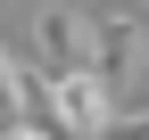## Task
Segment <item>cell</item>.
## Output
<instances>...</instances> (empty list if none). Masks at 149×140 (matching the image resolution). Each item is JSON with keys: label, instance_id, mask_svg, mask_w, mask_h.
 Returning <instances> with one entry per match:
<instances>
[{"label": "cell", "instance_id": "cell-1", "mask_svg": "<svg viewBox=\"0 0 149 140\" xmlns=\"http://www.w3.org/2000/svg\"><path fill=\"white\" fill-rule=\"evenodd\" d=\"M50 115L74 132V140H108L124 124L116 115V91L100 82V66H74V74H50Z\"/></svg>", "mask_w": 149, "mask_h": 140}, {"label": "cell", "instance_id": "cell-2", "mask_svg": "<svg viewBox=\"0 0 149 140\" xmlns=\"http://www.w3.org/2000/svg\"><path fill=\"white\" fill-rule=\"evenodd\" d=\"M141 58H149V25H141V16H100V33H91V66H100L108 91H124V82L141 74Z\"/></svg>", "mask_w": 149, "mask_h": 140}, {"label": "cell", "instance_id": "cell-3", "mask_svg": "<svg viewBox=\"0 0 149 140\" xmlns=\"http://www.w3.org/2000/svg\"><path fill=\"white\" fill-rule=\"evenodd\" d=\"M91 33L74 8H42L33 16V49H42V74H74V66H91Z\"/></svg>", "mask_w": 149, "mask_h": 140}, {"label": "cell", "instance_id": "cell-4", "mask_svg": "<svg viewBox=\"0 0 149 140\" xmlns=\"http://www.w3.org/2000/svg\"><path fill=\"white\" fill-rule=\"evenodd\" d=\"M0 82H8V124H42V115H50V74L25 66V49L0 58Z\"/></svg>", "mask_w": 149, "mask_h": 140}, {"label": "cell", "instance_id": "cell-5", "mask_svg": "<svg viewBox=\"0 0 149 140\" xmlns=\"http://www.w3.org/2000/svg\"><path fill=\"white\" fill-rule=\"evenodd\" d=\"M8 140H58L50 124H8Z\"/></svg>", "mask_w": 149, "mask_h": 140}]
</instances>
